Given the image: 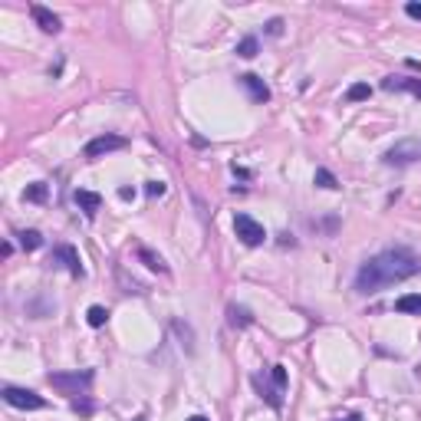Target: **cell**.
Instances as JSON below:
<instances>
[{"instance_id":"22","label":"cell","mask_w":421,"mask_h":421,"mask_svg":"<svg viewBox=\"0 0 421 421\" xmlns=\"http://www.w3.org/2000/svg\"><path fill=\"white\" fill-rule=\"evenodd\" d=\"M270 379H273V385H277V389L286 395V368H283V366H273V368H270Z\"/></svg>"},{"instance_id":"10","label":"cell","mask_w":421,"mask_h":421,"mask_svg":"<svg viewBox=\"0 0 421 421\" xmlns=\"http://www.w3.org/2000/svg\"><path fill=\"white\" fill-rule=\"evenodd\" d=\"M73 201H76V207H79L86 218H95V214H99V207H102V198H99L95 191H86V188L76 191V194H73Z\"/></svg>"},{"instance_id":"13","label":"cell","mask_w":421,"mask_h":421,"mask_svg":"<svg viewBox=\"0 0 421 421\" xmlns=\"http://www.w3.org/2000/svg\"><path fill=\"white\" fill-rule=\"evenodd\" d=\"M138 260L155 273H168V263L162 260V254H155V250H149V247H138Z\"/></svg>"},{"instance_id":"12","label":"cell","mask_w":421,"mask_h":421,"mask_svg":"<svg viewBox=\"0 0 421 421\" xmlns=\"http://www.w3.org/2000/svg\"><path fill=\"white\" fill-rule=\"evenodd\" d=\"M382 89H389V93H395V89H405V93L418 95L421 99V79H405V76H389V79L382 82Z\"/></svg>"},{"instance_id":"8","label":"cell","mask_w":421,"mask_h":421,"mask_svg":"<svg viewBox=\"0 0 421 421\" xmlns=\"http://www.w3.org/2000/svg\"><path fill=\"white\" fill-rule=\"evenodd\" d=\"M237 79H241V86L247 89V95H250L254 102H267V99H270V86L260 79L257 73H244V76H237Z\"/></svg>"},{"instance_id":"14","label":"cell","mask_w":421,"mask_h":421,"mask_svg":"<svg viewBox=\"0 0 421 421\" xmlns=\"http://www.w3.org/2000/svg\"><path fill=\"white\" fill-rule=\"evenodd\" d=\"M395 310H398V312H415V316H421V297H418V293H405V297L395 299Z\"/></svg>"},{"instance_id":"7","label":"cell","mask_w":421,"mask_h":421,"mask_svg":"<svg viewBox=\"0 0 421 421\" xmlns=\"http://www.w3.org/2000/svg\"><path fill=\"white\" fill-rule=\"evenodd\" d=\"M53 263H63L73 277H82V263H79V254H76V247L69 244H59L53 247Z\"/></svg>"},{"instance_id":"4","label":"cell","mask_w":421,"mask_h":421,"mask_svg":"<svg viewBox=\"0 0 421 421\" xmlns=\"http://www.w3.org/2000/svg\"><path fill=\"white\" fill-rule=\"evenodd\" d=\"M0 395H3V402H7V405L24 408V411H37V408L46 405V402H43V395L30 392V389H17V385H7Z\"/></svg>"},{"instance_id":"1","label":"cell","mask_w":421,"mask_h":421,"mask_svg":"<svg viewBox=\"0 0 421 421\" xmlns=\"http://www.w3.org/2000/svg\"><path fill=\"white\" fill-rule=\"evenodd\" d=\"M421 270V260L405 250V247H392V250H382L372 260H366L359 273H355V290L359 293H379L385 286L402 283L408 277H415Z\"/></svg>"},{"instance_id":"19","label":"cell","mask_w":421,"mask_h":421,"mask_svg":"<svg viewBox=\"0 0 421 421\" xmlns=\"http://www.w3.org/2000/svg\"><path fill=\"white\" fill-rule=\"evenodd\" d=\"M227 312H231V326H250V323H254V316H250L244 306H231Z\"/></svg>"},{"instance_id":"15","label":"cell","mask_w":421,"mask_h":421,"mask_svg":"<svg viewBox=\"0 0 421 421\" xmlns=\"http://www.w3.org/2000/svg\"><path fill=\"white\" fill-rule=\"evenodd\" d=\"M106 319H109V310H106V306H89V312H86V323L93 329L106 326Z\"/></svg>"},{"instance_id":"24","label":"cell","mask_w":421,"mask_h":421,"mask_svg":"<svg viewBox=\"0 0 421 421\" xmlns=\"http://www.w3.org/2000/svg\"><path fill=\"white\" fill-rule=\"evenodd\" d=\"M73 411H79V415H93V402H86V398H76V402H73Z\"/></svg>"},{"instance_id":"6","label":"cell","mask_w":421,"mask_h":421,"mask_svg":"<svg viewBox=\"0 0 421 421\" xmlns=\"http://www.w3.org/2000/svg\"><path fill=\"white\" fill-rule=\"evenodd\" d=\"M125 145H129V142H125L122 135H99L86 145V158H102V155L119 151V149H125Z\"/></svg>"},{"instance_id":"21","label":"cell","mask_w":421,"mask_h":421,"mask_svg":"<svg viewBox=\"0 0 421 421\" xmlns=\"http://www.w3.org/2000/svg\"><path fill=\"white\" fill-rule=\"evenodd\" d=\"M316 185H319V188H339V181H336V175H333V171H329V168H316Z\"/></svg>"},{"instance_id":"27","label":"cell","mask_w":421,"mask_h":421,"mask_svg":"<svg viewBox=\"0 0 421 421\" xmlns=\"http://www.w3.org/2000/svg\"><path fill=\"white\" fill-rule=\"evenodd\" d=\"M119 198H122V201H132V198H135V191H132V188H119Z\"/></svg>"},{"instance_id":"17","label":"cell","mask_w":421,"mask_h":421,"mask_svg":"<svg viewBox=\"0 0 421 421\" xmlns=\"http://www.w3.org/2000/svg\"><path fill=\"white\" fill-rule=\"evenodd\" d=\"M20 247H24V250H40V247H43V234L40 231H24V234H20Z\"/></svg>"},{"instance_id":"11","label":"cell","mask_w":421,"mask_h":421,"mask_svg":"<svg viewBox=\"0 0 421 421\" xmlns=\"http://www.w3.org/2000/svg\"><path fill=\"white\" fill-rule=\"evenodd\" d=\"M254 385H257L260 398H267V402H270V408H280V405H283V392H280V389L273 385V379L267 382L263 375H257V379H254Z\"/></svg>"},{"instance_id":"26","label":"cell","mask_w":421,"mask_h":421,"mask_svg":"<svg viewBox=\"0 0 421 421\" xmlns=\"http://www.w3.org/2000/svg\"><path fill=\"white\" fill-rule=\"evenodd\" d=\"M405 14L411 17V20H421V3H408V7H405Z\"/></svg>"},{"instance_id":"23","label":"cell","mask_w":421,"mask_h":421,"mask_svg":"<svg viewBox=\"0 0 421 421\" xmlns=\"http://www.w3.org/2000/svg\"><path fill=\"white\" fill-rule=\"evenodd\" d=\"M145 194H149V198H162L165 185H162V181H149V185H145Z\"/></svg>"},{"instance_id":"28","label":"cell","mask_w":421,"mask_h":421,"mask_svg":"<svg viewBox=\"0 0 421 421\" xmlns=\"http://www.w3.org/2000/svg\"><path fill=\"white\" fill-rule=\"evenodd\" d=\"M188 421H207V418H204V415H191Z\"/></svg>"},{"instance_id":"29","label":"cell","mask_w":421,"mask_h":421,"mask_svg":"<svg viewBox=\"0 0 421 421\" xmlns=\"http://www.w3.org/2000/svg\"><path fill=\"white\" fill-rule=\"evenodd\" d=\"M342 421H362V418H359V415H349V418H342Z\"/></svg>"},{"instance_id":"16","label":"cell","mask_w":421,"mask_h":421,"mask_svg":"<svg viewBox=\"0 0 421 421\" xmlns=\"http://www.w3.org/2000/svg\"><path fill=\"white\" fill-rule=\"evenodd\" d=\"M257 50H260L257 37H244V40L237 43V56H244V59H254V56H257Z\"/></svg>"},{"instance_id":"9","label":"cell","mask_w":421,"mask_h":421,"mask_svg":"<svg viewBox=\"0 0 421 421\" xmlns=\"http://www.w3.org/2000/svg\"><path fill=\"white\" fill-rule=\"evenodd\" d=\"M30 14H33V20H37V27H40L43 33H59V30H63L59 17H56L50 7H43V3H33V7H30Z\"/></svg>"},{"instance_id":"5","label":"cell","mask_w":421,"mask_h":421,"mask_svg":"<svg viewBox=\"0 0 421 421\" xmlns=\"http://www.w3.org/2000/svg\"><path fill=\"white\" fill-rule=\"evenodd\" d=\"M234 231H237V237H241L247 247H260L263 237H267V231H263L250 214H237V218H234Z\"/></svg>"},{"instance_id":"3","label":"cell","mask_w":421,"mask_h":421,"mask_svg":"<svg viewBox=\"0 0 421 421\" xmlns=\"http://www.w3.org/2000/svg\"><path fill=\"white\" fill-rule=\"evenodd\" d=\"M382 162L385 165H415L421 162V138H402V142H395L392 149L382 155Z\"/></svg>"},{"instance_id":"25","label":"cell","mask_w":421,"mask_h":421,"mask_svg":"<svg viewBox=\"0 0 421 421\" xmlns=\"http://www.w3.org/2000/svg\"><path fill=\"white\" fill-rule=\"evenodd\" d=\"M267 33H270V37H280V33H283V20H270V24H267Z\"/></svg>"},{"instance_id":"20","label":"cell","mask_w":421,"mask_h":421,"mask_svg":"<svg viewBox=\"0 0 421 421\" xmlns=\"http://www.w3.org/2000/svg\"><path fill=\"white\" fill-rule=\"evenodd\" d=\"M372 95V89H368V82H355V86H349V93H346V99L349 102H362V99H368Z\"/></svg>"},{"instance_id":"18","label":"cell","mask_w":421,"mask_h":421,"mask_svg":"<svg viewBox=\"0 0 421 421\" xmlns=\"http://www.w3.org/2000/svg\"><path fill=\"white\" fill-rule=\"evenodd\" d=\"M24 201L43 204V201H46V185H43V181H37V185H30V188L24 191Z\"/></svg>"},{"instance_id":"2","label":"cell","mask_w":421,"mask_h":421,"mask_svg":"<svg viewBox=\"0 0 421 421\" xmlns=\"http://www.w3.org/2000/svg\"><path fill=\"white\" fill-rule=\"evenodd\" d=\"M93 368H76V372H50V385H53L59 395H69V398H86L89 389H93Z\"/></svg>"}]
</instances>
